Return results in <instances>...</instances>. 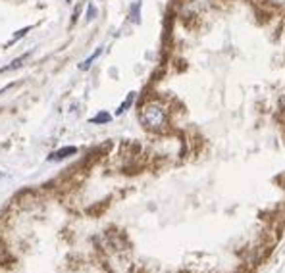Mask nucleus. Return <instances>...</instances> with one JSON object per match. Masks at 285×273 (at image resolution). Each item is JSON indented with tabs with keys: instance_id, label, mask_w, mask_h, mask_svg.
I'll list each match as a JSON object with an SVG mask.
<instances>
[{
	"instance_id": "1",
	"label": "nucleus",
	"mask_w": 285,
	"mask_h": 273,
	"mask_svg": "<svg viewBox=\"0 0 285 273\" xmlns=\"http://www.w3.org/2000/svg\"><path fill=\"white\" fill-rule=\"evenodd\" d=\"M141 123L151 131H162L168 125V112L156 102H149L141 108L139 113Z\"/></svg>"
},
{
	"instance_id": "2",
	"label": "nucleus",
	"mask_w": 285,
	"mask_h": 273,
	"mask_svg": "<svg viewBox=\"0 0 285 273\" xmlns=\"http://www.w3.org/2000/svg\"><path fill=\"white\" fill-rule=\"evenodd\" d=\"M75 152H77V148H75V146H64V148L56 150V152H52V154L49 156V160H50V162H60V160H64V158H67V156L75 154Z\"/></svg>"
},
{
	"instance_id": "3",
	"label": "nucleus",
	"mask_w": 285,
	"mask_h": 273,
	"mask_svg": "<svg viewBox=\"0 0 285 273\" xmlns=\"http://www.w3.org/2000/svg\"><path fill=\"white\" fill-rule=\"evenodd\" d=\"M31 56V52H25V54L17 56L16 60H12L8 65H4V67H0V73H8V71H14V69H17V67H21L23 65V62L27 60Z\"/></svg>"
},
{
	"instance_id": "4",
	"label": "nucleus",
	"mask_w": 285,
	"mask_h": 273,
	"mask_svg": "<svg viewBox=\"0 0 285 273\" xmlns=\"http://www.w3.org/2000/svg\"><path fill=\"white\" fill-rule=\"evenodd\" d=\"M101 54H102V47H99V48H97L93 54L89 56V58H87V60H85V62L79 65V69H83V71H85V69H89V67L93 65V62H95V60H97V58H99Z\"/></svg>"
},
{
	"instance_id": "5",
	"label": "nucleus",
	"mask_w": 285,
	"mask_h": 273,
	"mask_svg": "<svg viewBox=\"0 0 285 273\" xmlns=\"http://www.w3.org/2000/svg\"><path fill=\"white\" fill-rule=\"evenodd\" d=\"M133 100H135V93H129V95H127V98H125V100H123V102L119 104V108L116 110V115H121V113L125 112V110H127L129 106H131V104H133Z\"/></svg>"
},
{
	"instance_id": "6",
	"label": "nucleus",
	"mask_w": 285,
	"mask_h": 273,
	"mask_svg": "<svg viewBox=\"0 0 285 273\" xmlns=\"http://www.w3.org/2000/svg\"><path fill=\"white\" fill-rule=\"evenodd\" d=\"M108 121H110V113H106V112L91 117V123H108Z\"/></svg>"
},
{
	"instance_id": "7",
	"label": "nucleus",
	"mask_w": 285,
	"mask_h": 273,
	"mask_svg": "<svg viewBox=\"0 0 285 273\" xmlns=\"http://www.w3.org/2000/svg\"><path fill=\"white\" fill-rule=\"evenodd\" d=\"M139 10H141V2H135L133 8H131V19L135 23H139Z\"/></svg>"
},
{
	"instance_id": "8",
	"label": "nucleus",
	"mask_w": 285,
	"mask_h": 273,
	"mask_svg": "<svg viewBox=\"0 0 285 273\" xmlns=\"http://www.w3.org/2000/svg\"><path fill=\"white\" fill-rule=\"evenodd\" d=\"M95 17H97V10H95L93 4H89V6H87V21H91V19H95Z\"/></svg>"
},
{
	"instance_id": "9",
	"label": "nucleus",
	"mask_w": 285,
	"mask_h": 273,
	"mask_svg": "<svg viewBox=\"0 0 285 273\" xmlns=\"http://www.w3.org/2000/svg\"><path fill=\"white\" fill-rule=\"evenodd\" d=\"M29 29H31V27H23V29H21V31H17V35H14V39H12V41H10V43H8V45H12V43H16V41H19V39H21V37H25V33H27V31H29Z\"/></svg>"
},
{
	"instance_id": "10",
	"label": "nucleus",
	"mask_w": 285,
	"mask_h": 273,
	"mask_svg": "<svg viewBox=\"0 0 285 273\" xmlns=\"http://www.w3.org/2000/svg\"><path fill=\"white\" fill-rule=\"evenodd\" d=\"M282 102H284V108H285V95H284V100H282Z\"/></svg>"
}]
</instances>
